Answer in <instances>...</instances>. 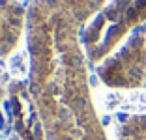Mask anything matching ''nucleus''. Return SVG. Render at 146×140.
<instances>
[{"label":"nucleus","mask_w":146,"mask_h":140,"mask_svg":"<svg viewBox=\"0 0 146 140\" xmlns=\"http://www.w3.org/2000/svg\"><path fill=\"white\" fill-rule=\"evenodd\" d=\"M107 0H34L26 17L30 93L47 140H107L88 82L82 32Z\"/></svg>","instance_id":"nucleus-1"},{"label":"nucleus","mask_w":146,"mask_h":140,"mask_svg":"<svg viewBox=\"0 0 146 140\" xmlns=\"http://www.w3.org/2000/svg\"><path fill=\"white\" fill-rule=\"evenodd\" d=\"M146 22V0H112L88 22L82 47L90 64H99L118 43Z\"/></svg>","instance_id":"nucleus-2"},{"label":"nucleus","mask_w":146,"mask_h":140,"mask_svg":"<svg viewBox=\"0 0 146 140\" xmlns=\"http://www.w3.org/2000/svg\"><path fill=\"white\" fill-rule=\"evenodd\" d=\"M98 77L111 88H141L146 82V28H137L120 51L105 58Z\"/></svg>","instance_id":"nucleus-3"},{"label":"nucleus","mask_w":146,"mask_h":140,"mask_svg":"<svg viewBox=\"0 0 146 140\" xmlns=\"http://www.w3.org/2000/svg\"><path fill=\"white\" fill-rule=\"evenodd\" d=\"M9 105H11L13 123L21 140H47L41 116L38 112L30 93V86L25 82H13L9 88Z\"/></svg>","instance_id":"nucleus-4"},{"label":"nucleus","mask_w":146,"mask_h":140,"mask_svg":"<svg viewBox=\"0 0 146 140\" xmlns=\"http://www.w3.org/2000/svg\"><path fill=\"white\" fill-rule=\"evenodd\" d=\"M26 17L28 9L17 0H0V58L9 56L17 49L26 30Z\"/></svg>","instance_id":"nucleus-5"},{"label":"nucleus","mask_w":146,"mask_h":140,"mask_svg":"<svg viewBox=\"0 0 146 140\" xmlns=\"http://www.w3.org/2000/svg\"><path fill=\"white\" fill-rule=\"evenodd\" d=\"M118 140H146V114L129 116L118 125Z\"/></svg>","instance_id":"nucleus-6"}]
</instances>
